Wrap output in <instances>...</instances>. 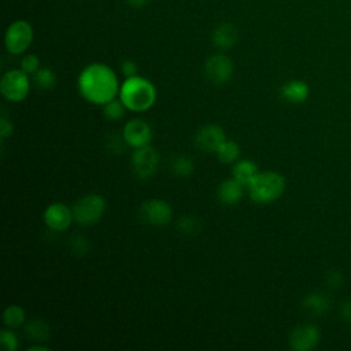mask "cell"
Segmentation results:
<instances>
[{
    "mask_svg": "<svg viewBox=\"0 0 351 351\" xmlns=\"http://www.w3.org/2000/svg\"><path fill=\"white\" fill-rule=\"evenodd\" d=\"M34 84L38 89H44V90H49L56 85V75L51 69H38L34 73Z\"/></svg>",
    "mask_w": 351,
    "mask_h": 351,
    "instance_id": "603a6c76",
    "label": "cell"
},
{
    "mask_svg": "<svg viewBox=\"0 0 351 351\" xmlns=\"http://www.w3.org/2000/svg\"><path fill=\"white\" fill-rule=\"evenodd\" d=\"M123 143H125L123 137H122V140H121L119 136H110V143H108L110 151L114 152V154H118L119 151H123ZM125 144H126V143H125Z\"/></svg>",
    "mask_w": 351,
    "mask_h": 351,
    "instance_id": "4dcf8cb0",
    "label": "cell"
},
{
    "mask_svg": "<svg viewBox=\"0 0 351 351\" xmlns=\"http://www.w3.org/2000/svg\"><path fill=\"white\" fill-rule=\"evenodd\" d=\"M33 40L32 26L25 21L14 22L5 33V48L10 53L19 55L27 49Z\"/></svg>",
    "mask_w": 351,
    "mask_h": 351,
    "instance_id": "ba28073f",
    "label": "cell"
},
{
    "mask_svg": "<svg viewBox=\"0 0 351 351\" xmlns=\"http://www.w3.org/2000/svg\"><path fill=\"white\" fill-rule=\"evenodd\" d=\"M159 165V154L151 145L136 148L132 155V167L140 180L151 178Z\"/></svg>",
    "mask_w": 351,
    "mask_h": 351,
    "instance_id": "52a82bcc",
    "label": "cell"
},
{
    "mask_svg": "<svg viewBox=\"0 0 351 351\" xmlns=\"http://www.w3.org/2000/svg\"><path fill=\"white\" fill-rule=\"evenodd\" d=\"M340 317L351 325V299L343 302L340 304Z\"/></svg>",
    "mask_w": 351,
    "mask_h": 351,
    "instance_id": "d6a6232c",
    "label": "cell"
},
{
    "mask_svg": "<svg viewBox=\"0 0 351 351\" xmlns=\"http://www.w3.org/2000/svg\"><path fill=\"white\" fill-rule=\"evenodd\" d=\"M303 310L314 317H319L326 314L330 307L329 298L322 292H310L302 300Z\"/></svg>",
    "mask_w": 351,
    "mask_h": 351,
    "instance_id": "2e32d148",
    "label": "cell"
},
{
    "mask_svg": "<svg viewBox=\"0 0 351 351\" xmlns=\"http://www.w3.org/2000/svg\"><path fill=\"white\" fill-rule=\"evenodd\" d=\"M258 166L255 162L250 159H239L233 163L232 167V176L234 180H237L244 186H248V184L254 180V177L258 174Z\"/></svg>",
    "mask_w": 351,
    "mask_h": 351,
    "instance_id": "e0dca14e",
    "label": "cell"
},
{
    "mask_svg": "<svg viewBox=\"0 0 351 351\" xmlns=\"http://www.w3.org/2000/svg\"><path fill=\"white\" fill-rule=\"evenodd\" d=\"M171 174L176 177H189L195 170L193 160L186 155H176L171 158L169 163Z\"/></svg>",
    "mask_w": 351,
    "mask_h": 351,
    "instance_id": "ffe728a7",
    "label": "cell"
},
{
    "mask_svg": "<svg viewBox=\"0 0 351 351\" xmlns=\"http://www.w3.org/2000/svg\"><path fill=\"white\" fill-rule=\"evenodd\" d=\"M152 129L151 126L143 121V119H132L125 123L122 130V137L126 143V145L132 148H141L145 145H149L152 140Z\"/></svg>",
    "mask_w": 351,
    "mask_h": 351,
    "instance_id": "30bf717a",
    "label": "cell"
},
{
    "mask_svg": "<svg viewBox=\"0 0 351 351\" xmlns=\"http://www.w3.org/2000/svg\"><path fill=\"white\" fill-rule=\"evenodd\" d=\"M12 133H14L12 122L8 118L1 117L0 118V137L1 138H7V137H11Z\"/></svg>",
    "mask_w": 351,
    "mask_h": 351,
    "instance_id": "f546056e",
    "label": "cell"
},
{
    "mask_svg": "<svg viewBox=\"0 0 351 351\" xmlns=\"http://www.w3.org/2000/svg\"><path fill=\"white\" fill-rule=\"evenodd\" d=\"M177 228L181 233L191 236V234H196L200 232L202 223H200L199 218H196V217L182 215V217H180V219L177 222Z\"/></svg>",
    "mask_w": 351,
    "mask_h": 351,
    "instance_id": "cb8c5ba5",
    "label": "cell"
},
{
    "mask_svg": "<svg viewBox=\"0 0 351 351\" xmlns=\"http://www.w3.org/2000/svg\"><path fill=\"white\" fill-rule=\"evenodd\" d=\"M244 185L234 178L223 180L217 188V197L221 203L232 206L241 200Z\"/></svg>",
    "mask_w": 351,
    "mask_h": 351,
    "instance_id": "5bb4252c",
    "label": "cell"
},
{
    "mask_svg": "<svg viewBox=\"0 0 351 351\" xmlns=\"http://www.w3.org/2000/svg\"><path fill=\"white\" fill-rule=\"evenodd\" d=\"M122 73L126 78L129 77H133V75H137V66L133 60H125L122 63Z\"/></svg>",
    "mask_w": 351,
    "mask_h": 351,
    "instance_id": "1f68e13d",
    "label": "cell"
},
{
    "mask_svg": "<svg viewBox=\"0 0 351 351\" xmlns=\"http://www.w3.org/2000/svg\"><path fill=\"white\" fill-rule=\"evenodd\" d=\"M240 152H241L240 145L234 140H225V143L217 149L215 155L219 162L225 165H230L239 160Z\"/></svg>",
    "mask_w": 351,
    "mask_h": 351,
    "instance_id": "44dd1931",
    "label": "cell"
},
{
    "mask_svg": "<svg viewBox=\"0 0 351 351\" xmlns=\"http://www.w3.org/2000/svg\"><path fill=\"white\" fill-rule=\"evenodd\" d=\"M236 40H237V32L232 25H228V23L218 26L213 34L214 44L223 49L233 47Z\"/></svg>",
    "mask_w": 351,
    "mask_h": 351,
    "instance_id": "d6986e66",
    "label": "cell"
},
{
    "mask_svg": "<svg viewBox=\"0 0 351 351\" xmlns=\"http://www.w3.org/2000/svg\"><path fill=\"white\" fill-rule=\"evenodd\" d=\"M125 108L126 107L123 106L121 99L119 100L114 99V100H111V101H108L103 106V114L108 121H118L123 117Z\"/></svg>",
    "mask_w": 351,
    "mask_h": 351,
    "instance_id": "d4e9b609",
    "label": "cell"
},
{
    "mask_svg": "<svg viewBox=\"0 0 351 351\" xmlns=\"http://www.w3.org/2000/svg\"><path fill=\"white\" fill-rule=\"evenodd\" d=\"M70 247H71V251L77 254H86L89 251V243L81 234H74L70 239Z\"/></svg>",
    "mask_w": 351,
    "mask_h": 351,
    "instance_id": "4316f807",
    "label": "cell"
},
{
    "mask_svg": "<svg viewBox=\"0 0 351 351\" xmlns=\"http://www.w3.org/2000/svg\"><path fill=\"white\" fill-rule=\"evenodd\" d=\"M321 332L314 324H302L295 326L289 333V347L293 351H310L317 347Z\"/></svg>",
    "mask_w": 351,
    "mask_h": 351,
    "instance_id": "9c48e42d",
    "label": "cell"
},
{
    "mask_svg": "<svg viewBox=\"0 0 351 351\" xmlns=\"http://www.w3.org/2000/svg\"><path fill=\"white\" fill-rule=\"evenodd\" d=\"M204 74L214 85H222L232 78L233 63L225 55H213L206 60Z\"/></svg>",
    "mask_w": 351,
    "mask_h": 351,
    "instance_id": "8fae6325",
    "label": "cell"
},
{
    "mask_svg": "<svg viewBox=\"0 0 351 351\" xmlns=\"http://www.w3.org/2000/svg\"><path fill=\"white\" fill-rule=\"evenodd\" d=\"M280 95L285 101H289L293 104H300L307 100V97L310 95V88L304 81L292 80L281 86Z\"/></svg>",
    "mask_w": 351,
    "mask_h": 351,
    "instance_id": "9a60e30c",
    "label": "cell"
},
{
    "mask_svg": "<svg viewBox=\"0 0 351 351\" xmlns=\"http://www.w3.org/2000/svg\"><path fill=\"white\" fill-rule=\"evenodd\" d=\"M119 99L126 110L143 112L154 106L156 100V89L151 81L133 75L122 82L119 88Z\"/></svg>",
    "mask_w": 351,
    "mask_h": 351,
    "instance_id": "7a4b0ae2",
    "label": "cell"
},
{
    "mask_svg": "<svg viewBox=\"0 0 351 351\" xmlns=\"http://www.w3.org/2000/svg\"><path fill=\"white\" fill-rule=\"evenodd\" d=\"M140 218L152 226H165L173 218L171 206L163 199H148L138 208Z\"/></svg>",
    "mask_w": 351,
    "mask_h": 351,
    "instance_id": "8992f818",
    "label": "cell"
},
{
    "mask_svg": "<svg viewBox=\"0 0 351 351\" xmlns=\"http://www.w3.org/2000/svg\"><path fill=\"white\" fill-rule=\"evenodd\" d=\"M250 197L259 204H269L281 197L285 191V178L273 170L258 171L248 184Z\"/></svg>",
    "mask_w": 351,
    "mask_h": 351,
    "instance_id": "3957f363",
    "label": "cell"
},
{
    "mask_svg": "<svg viewBox=\"0 0 351 351\" xmlns=\"http://www.w3.org/2000/svg\"><path fill=\"white\" fill-rule=\"evenodd\" d=\"M30 90L27 73L21 70L7 71L0 81V92L3 97L11 103H19L26 99Z\"/></svg>",
    "mask_w": 351,
    "mask_h": 351,
    "instance_id": "5b68a950",
    "label": "cell"
},
{
    "mask_svg": "<svg viewBox=\"0 0 351 351\" xmlns=\"http://www.w3.org/2000/svg\"><path fill=\"white\" fill-rule=\"evenodd\" d=\"M73 221H74L73 208H70L64 203H60V202L51 203L44 211V222L52 230H56V232L66 230Z\"/></svg>",
    "mask_w": 351,
    "mask_h": 351,
    "instance_id": "4fadbf2b",
    "label": "cell"
},
{
    "mask_svg": "<svg viewBox=\"0 0 351 351\" xmlns=\"http://www.w3.org/2000/svg\"><path fill=\"white\" fill-rule=\"evenodd\" d=\"M0 343L3 344V347H4L7 351H16L18 347H19L18 337H16V335L12 332L11 328L3 329V330L0 332Z\"/></svg>",
    "mask_w": 351,
    "mask_h": 351,
    "instance_id": "484cf974",
    "label": "cell"
},
{
    "mask_svg": "<svg viewBox=\"0 0 351 351\" xmlns=\"http://www.w3.org/2000/svg\"><path fill=\"white\" fill-rule=\"evenodd\" d=\"M106 207L107 204L101 195H97V193L85 195L80 197L71 207L74 221L82 226L93 225L101 219V217L106 213Z\"/></svg>",
    "mask_w": 351,
    "mask_h": 351,
    "instance_id": "277c9868",
    "label": "cell"
},
{
    "mask_svg": "<svg viewBox=\"0 0 351 351\" xmlns=\"http://www.w3.org/2000/svg\"><path fill=\"white\" fill-rule=\"evenodd\" d=\"M78 89L81 96L89 103L104 106L119 95V82L108 66L92 63L78 75Z\"/></svg>",
    "mask_w": 351,
    "mask_h": 351,
    "instance_id": "6da1fadb",
    "label": "cell"
},
{
    "mask_svg": "<svg viewBox=\"0 0 351 351\" xmlns=\"http://www.w3.org/2000/svg\"><path fill=\"white\" fill-rule=\"evenodd\" d=\"M325 281H326V284H328L329 288H333V289H335V288H339V287L343 284L344 276H343V273H341L340 270L332 269V270H329V271L326 273Z\"/></svg>",
    "mask_w": 351,
    "mask_h": 351,
    "instance_id": "f1b7e54d",
    "label": "cell"
},
{
    "mask_svg": "<svg viewBox=\"0 0 351 351\" xmlns=\"http://www.w3.org/2000/svg\"><path fill=\"white\" fill-rule=\"evenodd\" d=\"M40 60L36 55H26L21 62V69L27 74H34L40 67Z\"/></svg>",
    "mask_w": 351,
    "mask_h": 351,
    "instance_id": "83f0119b",
    "label": "cell"
},
{
    "mask_svg": "<svg viewBox=\"0 0 351 351\" xmlns=\"http://www.w3.org/2000/svg\"><path fill=\"white\" fill-rule=\"evenodd\" d=\"M226 136L219 125L208 123L202 126L193 138L195 145L204 152H217V149L225 143Z\"/></svg>",
    "mask_w": 351,
    "mask_h": 351,
    "instance_id": "7c38bea8",
    "label": "cell"
},
{
    "mask_svg": "<svg viewBox=\"0 0 351 351\" xmlns=\"http://www.w3.org/2000/svg\"><path fill=\"white\" fill-rule=\"evenodd\" d=\"M37 350H40V351H48L49 348H48V347H45V346H43V344H40V346L33 344V346H30V347L27 348V351H37Z\"/></svg>",
    "mask_w": 351,
    "mask_h": 351,
    "instance_id": "836d02e7",
    "label": "cell"
},
{
    "mask_svg": "<svg viewBox=\"0 0 351 351\" xmlns=\"http://www.w3.org/2000/svg\"><path fill=\"white\" fill-rule=\"evenodd\" d=\"M130 4H133V5H136V7H138V5H143L147 0H128Z\"/></svg>",
    "mask_w": 351,
    "mask_h": 351,
    "instance_id": "e575fe53",
    "label": "cell"
},
{
    "mask_svg": "<svg viewBox=\"0 0 351 351\" xmlns=\"http://www.w3.org/2000/svg\"><path fill=\"white\" fill-rule=\"evenodd\" d=\"M23 330L29 340L38 341V343L47 341L51 336V328H49L48 322L41 318L30 319L27 324H25Z\"/></svg>",
    "mask_w": 351,
    "mask_h": 351,
    "instance_id": "ac0fdd59",
    "label": "cell"
},
{
    "mask_svg": "<svg viewBox=\"0 0 351 351\" xmlns=\"http://www.w3.org/2000/svg\"><path fill=\"white\" fill-rule=\"evenodd\" d=\"M25 310L18 304H11L5 307L3 313V322L7 328L16 329L25 324Z\"/></svg>",
    "mask_w": 351,
    "mask_h": 351,
    "instance_id": "7402d4cb",
    "label": "cell"
}]
</instances>
